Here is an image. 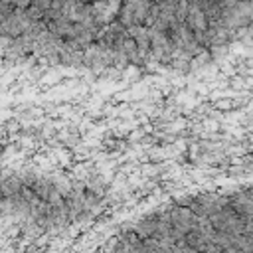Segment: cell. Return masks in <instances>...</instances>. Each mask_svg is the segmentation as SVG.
Listing matches in <instances>:
<instances>
[{"label": "cell", "mask_w": 253, "mask_h": 253, "mask_svg": "<svg viewBox=\"0 0 253 253\" xmlns=\"http://www.w3.org/2000/svg\"><path fill=\"white\" fill-rule=\"evenodd\" d=\"M101 253H253V196L154 212L115 234Z\"/></svg>", "instance_id": "cell-1"}]
</instances>
